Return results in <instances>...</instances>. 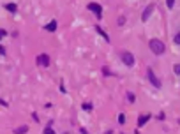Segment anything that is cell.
Instances as JSON below:
<instances>
[{
	"label": "cell",
	"instance_id": "cell-24",
	"mask_svg": "<svg viewBox=\"0 0 180 134\" xmlns=\"http://www.w3.org/2000/svg\"><path fill=\"white\" fill-rule=\"evenodd\" d=\"M104 134H113V131H106V132H104Z\"/></svg>",
	"mask_w": 180,
	"mask_h": 134
},
{
	"label": "cell",
	"instance_id": "cell-20",
	"mask_svg": "<svg viewBox=\"0 0 180 134\" xmlns=\"http://www.w3.org/2000/svg\"><path fill=\"white\" fill-rule=\"evenodd\" d=\"M175 42H177V44H180V32L175 35Z\"/></svg>",
	"mask_w": 180,
	"mask_h": 134
},
{
	"label": "cell",
	"instance_id": "cell-13",
	"mask_svg": "<svg viewBox=\"0 0 180 134\" xmlns=\"http://www.w3.org/2000/svg\"><path fill=\"white\" fill-rule=\"evenodd\" d=\"M81 109H85V111H92V104H90V102H85V104L81 106Z\"/></svg>",
	"mask_w": 180,
	"mask_h": 134
},
{
	"label": "cell",
	"instance_id": "cell-10",
	"mask_svg": "<svg viewBox=\"0 0 180 134\" xmlns=\"http://www.w3.org/2000/svg\"><path fill=\"white\" fill-rule=\"evenodd\" d=\"M25 132H29V125H20L14 129V134H25Z\"/></svg>",
	"mask_w": 180,
	"mask_h": 134
},
{
	"label": "cell",
	"instance_id": "cell-12",
	"mask_svg": "<svg viewBox=\"0 0 180 134\" xmlns=\"http://www.w3.org/2000/svg\"><path fill=\"white\" fill-rule=\"evenodd\" d=\"M43 134H55V131H53V127L51 125H46V129H44Z\"/></svg>",
	"mask_w": 180,
	"mask_h": 134
},
{
	"label": "cell",
	"instance_id": "cell-26",
	"mask_svg": "<svg viewBox=\"0 0 180 134\" xmlns=\"http://www.w3.org/2000/svg\"><path fill=\"white\" fill-rule=\"evenodd\" d=\"M65 134H67V132H65Z\"/></svg>",
	"mask_w": 180,
	"mask_h": 134
},
{
	"label": "cell",
	"instance_id": "cell-8",
	"mask_svg": "<svg viewBox=\"0 0 180 134\" xmlns=\"http://www.w3.org/2000/svg\"><path fill=\"white\" fill-rule=\"evenodd\" d=\"M57 27H58V23L53 20V21H50V23L44 27V30H48V32H55V30H57Z\"/></svg>",
	"mask_w": 180,
	"mask_h": 134
},
{
	"label": "cell",
	"instance_id": "cell-25",
	"mask_svg": "<svg viewBox=\"0 0 180 134\" xmlns=\"http://www.w3.org/2000/svg\"><path fill=\"white\" fill-rule=\"evenodd\" d=\"M134 134H140V132H138V129H136V132H134Z\"/></svg>",
	"mask_w": 180,
	"mask_h": 134
},
{
	"label": "cell",
	"instance_id": "cell-1",
	"mask_svg": "<svg viewBox=\"0 0 180 134\" xmlns=\"http://www.w3.org/2000/svg\"><path fill=\"white\" fill-rule=\"evenodd\" d=\"M148 48L152 49V53H154V55H163V53L166 51V44L161 41V39H150Z\"/></svg>",
	"mask_w": 180,
	"mask_h": 134
},
{
	"label": "cell",
	"instance_id": "cell-9",
	"mask_svg": "<svg viewBox=\"0 0 180 134\" xmlns=\"http://www.w3.org/2000/svg\"><path fill=\"white\" fill-rule=\"evenodd\" d=\"M95 30H97V34H101V35H102V39H104V41H108V42H109V35L106 34V32H104V30H102L99 25H95Z\"/></svg>",
	"mask_w": 180,
	"mask_h": 134
},
{
	"label": "cell",
	"instance_id": "cell-16",
	"mask_svg": "<svg viewBox=\"0 0 180 134\" xmlns=\"http://www.w3.org/2000/svg\"><path fill=\"white\" fill-rule=\"evenodd\" d=\"M173 71H175V74L180 76V63H175V65H173Z\"/></svg>",
	"mask_w": 180,
	"mask_h": 134
},
{
	"label": "cell",
	"instance_id": "cell-2",
	"mask_svg": "<svg viewBox=\"0 0 180 134\" xmlns=\"http://www.w3.org/2000/svg\"><path fill=\"white\" fill-rule=\"evenodd\" d=\"M120 58L127 67H134V55L131 51H120Z\"/></svg>",
	"mask_w": 180,
	"mask_h": 134
},
{
	"label": "cell",
	"instance_id": "cell-19",
	"mask_svg": "<svg viewBox=\"0 0 180 134\" xmlns=\"http://www.w3.org/2000/svg\"><path fill=\"white\" fill-rule=\"evenodd\" d=\"M102 72H104L106 76H111V71H109L108 67H102Z\"/></svg>",
	"mask_w": 180,
	"mask_h": 134
},
{
	"label": "cell",
	"instance_id": "cell-14",
	"mask_svg": "<svg viewBox=\"0 0 180 134\" xmlns=\"http://www.w3.org/2000/svg\"><path fill=\"white\" fill-rule=\"evenodd\" d=\"M134 94H132V92H127V101H129V102H134Z\"/></svg>",
	"mask_w": 180,
	"mask_h": 134
},
{
	"label": "cell",
	"instance_id": "cell-3",
	"mask_svg": "<svg viewBox=\"0 0 180 134\" xmlns=\"http://www.w3.org/2000/svg\"><path fill=\"white\" fill-rule=\"evenodd\" d=\"M88 11H92V13L95 14V16H97V20H101L102 18V7H101V4H95V2H90V4H88Z\"/></svg>",
	"mask_w": 180,
	"mask_h": 134
},
{
	"label": "cell",
	"instance_id": "cell-5",
	"mask_svg": "<svg viewBox=\"0 0 180 134\" xmlns=\"http://www.w3.org/2000/svg\"><path fill=\"white\" fill-rule=\"evenodd\" d=\"M154 9H155V6H154V4H148V6L145 7L143 14H141V21H143V23H147V21H148V18H150V14L154 13Z\"/></svg>",
	"mask_w": 180,
	"mask_h": 134
},
{
	"label": "cell",
	"instance_id": "cell-7",
	"mask_svg": "<svg viewBox=\"0 0 180 134\" xmlns=\"http://www.w3.org/2000/svg\"><path fill=\"white\" fill-rule=\"evenodd\" d=\"M150 118H152V115H148V113L141 115V117L138 118V129H140V127H143V125H145V124H147V122H148Z\"/></svg>",
	"mask_w": 180,
	"mask_h": 134
},
{
	"label": "cell",
	"instance_id": "cell-21",
	"mask_svg": "<svg viewBox=\"0 0 180 134\" xmlns=\"http://www.w3.org/2000/svg\"><path fill=\"white\" fill-rule=\"evenodd\" d=\"M79 132H81V134H88V131H86L85 127H79Z\"/></svg>",
	"mask_w": 180,
	"mask_h": 134
},
{
	"label": "cell",
	"instance_id": "cell-15",
	"mask_svg": "<svg viewBox=\"0 0 180 134\" xmlns=\"http://www.w3.org/2000/svg\"><path fill=\"white\" fill-rule=\"evenodd\" d=\"M118 124H125V117H124V113H120V115H118Z\"/></svg>",
	"mask_w": 180,
	"mask_h": 134
},
{
	"label": "cell",
	"instance_id": "cell-6",
	"mask_svg": "<svg viewBox=\"0 0 180 134\" xmlns=\"http://www.w3.org/2000/svg\"><path fill=\"white\" fill-rule=\"evenodd\" d=\"M147 74H148V79H150V83L155 86V88H161V81L157 79V76L154 74V71H152V67H148L147 69Z\"/></svg>",
	"mask_w": 180,
	"mask_h": 134
},
{
	"label": "cell",
	"instance_id": "cell-11",
	"mask_svg": "<svg viewBox=\"0 0 180 134\" xmlns=\"http://www.w3.org/2000/svg\"><path fill=\"white\" fill-rule=\"evenodd\" d=\"M6 9H7L9 13H16V11H18V6H16V4H6Z\"/></svg>",
	"mask_w": 180,
	"mask_h": 134
},
{
	"label": "cell",
	"instance_id": "cell-4",
	"mask_svg": "<svg viewBox=\"0 0 180 134\" xmlns=\"http://www.w3.org/2000/svg\"><path fill=\"white\" fill-rule=\"evenodd\" d=\"M37 65L39 67H50V56L46 55V53H41V55L37 56Z\"/></svg>",
	"mask_w": 180,
	"mask_h": 134
},
{
	"label": "cell",
	"instance_id": "cell-23",
	"mask_svg": "<svg viewBox=\"0 0 180 134\" xmlns=\"http://www.w3.org/2000/svg\"><path fill=\"white\" fill-rule=\"evenodd\" d=\"M0 55H6V48L4 46H0Z\"/></svg>",
	"mask_w": 180,
	"mask_h": 134
},
{
	"label": "cell",
	"instance_id": "cell-22",
	"mask_svg": "<svg viewBox=\"0 0 180 134\" xmlns=\"http://www.w3.org/2000/svg\"><path fill=\"white\" fill-rule=\"evenodd\" d=\"M124 23H125V18H122V16H120V18H118V25H124Z\"/></svg>",
	"mask_w": 180,
	"mask_h": 134
},
{
	"label": "cell",
	"instance_id": "cell-18",
	"mask_svg": "<svg viewBox=\"0 0 180 134\" xmlns=\"http://www.w3.org/2000/svg\"><path fill=\"white\" fill-rule=\"evenodd\" d=\"M166 6H168L170 9H171V7L175 6V0H166Z\"/></svg>",
	"mask_w": 180,
	"mask_h": 134
},
{
	"label": "cell",
	"instance_id": "cell-17",
	"mask_svg": "<svg viewBox=\"0 0 180 134\" xmlns=\"http://www.w3.org/2000/svg\"><path fill=\"white\" fill-rule=\"evenodd\" d=\"M6 35H7V32H6V30H4V28H0V41H2V39H4V37H6Z\"/></svg>",
	"mask_w": 180,
	"mask_h": 134
}]
</instances>
